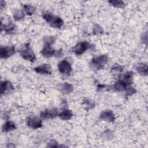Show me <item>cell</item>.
Listing matches in <instances>:
<instances>
[{"label": "cell", "mask_w": 148, "mask_h": 148, "mask_svg": "<svg viewBox=\"0 0 148 148\" xmlns=\"http://www.w3.org/2000/svg\"><path fill=\"white\" fill-rule=\"evenodd\" d=\"M42 17L50 26L54 28H60L64 24V21L61 17L57 16H54L52 13L49 12L43 13Z\"/></svg>", "instance_id": "1"}, {"label": "cell", "mask_w": 148, "mask_h": 148, "mask_svg": "<svg viewBox=\"0 0 148 148\" xmlns=\"http://www.w3.org/2000/svg\"><path fill=\"white\" fill-rule=\"evenodd\" d=\"M108 57L107 55H101L92 58L90 65L93 69L98 70L103 68L107 63Z\"/></svg>", "instance_id": "2"}, {"label": "cell", "mask_w": 148, "mask_h": 148, "mask_svg": "<svg viewBox=\"0 0 148 148\" xmlns=\"http://www.w3.org/2000/svg\"><path fill=\"white\" fill-rule=\"evenodd\" d=\"M20 54L24 59L31 62H34L36 58L35 55L30 47L29 43L24 45V48L20 50Z\"/></svg>", "instance_id": "3"}, {"label": "cell", "mask_w": 148, "mask_h": 148, "mask_svg": "<svg viewBox=\"0 0 148 148\" xmlns=\"http://www.w3.org/2000/svg\"><path fill=\"white\" fill-rule=\"evenodd\" d=\"M58 69L61 73L67 75H69L72 71L71 64L66 60H64L58 63Z\"/></svg>", "instance_id": "4"}, {"label": "cell", "mask_w": 148, "mask_h": 148, "mask_svg": "<svg viewBox=\"0 0 148 148\" xmlns=\"http://www.w3.org/2000/svg\"><path fill=\"white\" fill-rule=\"evenodd\" d=\"M89 43L87 42L84 41L79 42L73 47V51L75 53L76 55H81L89 47Z\"/></svg>", "instance_id": "5"}, {"label": "cell", "mask_w": 148, "mask_h": 148, "mask_svg": "<svg viewBox=\"0 0 148 148\" xmlns=\"http://www.w3.org/2000/svg\"><path fill=\"white\" fill-rule=\"evenodd\" d=\"M15 52L13 46L1 47L0 49V56L1 58H7L12 56Z\"/></svg>", "instance_id": "6"}, {"label": "cell", "mask_w": 148, "mask_h": 148, "mask_svg": "<svg viewBox=\"0 0 148 148\" xmlns=\"http://www.w3.org/2000/svg\"><path fill=\"white\" fill-rule=\"evenodd\" d=\"M27 124L28 127L34 129H37L42 126V120L36 117H28L27 120Z\"/></svg>", "instance_id": "7"}, {"label": "cell", "mask_w": 148, "mask_h": 148, "mask_svg": "<svg viewBox=\"0 0 148 148\" xmlns=\"http://www.w3.org/2000/svg\"><path fill=\"white\" fill-rule=\"evenodd\" d=\"M58 115V111L56 108H52L49 109H46L45 111L41 112L40 117L42 119H53Z\"/></svg>", "instance_id": "8"}, {"label": "cell", "mask_w": 148, "mask_h": 148, "mask_svg": "<svg viewBox=\"0 0 148 148\" xmlns=\"http://www.w3.org/2000/svg\"><path fill=\"white\" fill-rule=\"evenodd\" d=\"M100 119L109 122H113L115 120V116L112 110H105L101 112Z\"/></svg>", "instance_id": "9"}, {"label": "cell", "mask_w": 148, "mask_h": 148, "mask_svg": "<svg viewBox=\"0 0 148 148\" xmlns=\"http://www.w3.org/2000/svg\"><path fill=\"white\" fill-rule=\"evenodd\" d=\"M34 70L36 72L40 74H51V67L50 66V65L47 64H44L39 66H37L34 69Z\"/></svg>", "instance_id": "10"}, {"label": "cell", "mask_w": 148, "mask_h": 148, "mask_svg": "<svg viewBox=\"0 0 148 148\" xmlns=\"http://www.w3.org/2000/svg\"><path fill=\"white\" fill-rule=\"evenodd\" d=\"M119 80L124 82L126 85L129 86L133 83V73L132 72H127L123 75H120Z\"/></svg>", "instance_id": "11"}, {"label": "cell", "mask_w": 148, "mask_h": 148, "mask_svg": "<svg viewBox=\"0 0 148 148\" xmlns=\"http://www.w3.org/2000/svg\"><path fill=\"white\" fill-rule=\"evenodd\" d=\"M57 88L60 91H61L62 94H68L72 92L73 90V86L68 83H64L62 84H60L58 86Z\"/></svg>", "instance_id": "12"}, {"label": "cell", "mask_w": 148, "mask_h": 148, "mask_svg": "<svg viewBox=\"0 0 148 148\" xmlns=\"http://www.w3.org/2000/svg\"><path fill=\"white\" fill-rule=\"evenodd\" d=\"M14 89L13 84L10 82L3 81L1 83V94H3L6 92H10Z\"/></svg>", "instance_id": "13"}, {"label": "cell", "mask_w": 148, "mask_h": 148, "mask_svg": "<svg viewBox=\"0 0 148 148\" xmlns=\"http://www.w3.org/2000/svg\"><path fill=\"white\" fill-rule=\"evenodd\" d=\"M56 50H53L50 45H45L43 48L41 50V53L43 57L46 58H49L54 56Z\"/></svg>", "instance_id": "14"}, {"label": "cell", "mask_w": 148, "mask_h": 148, "mask_svg": "<svg viewBox=\"0 0 148 148\" xmlns=\"http://www.w3.org/2000/svg\"><path fill=\"white\" fill-rule=\"evenodd\" d=\"M58 116L63 120H68L73 116V113L71 110L65 109L58 114Z\"/></svg>", "instance_id": "15"}, {"label": "cell", "mask_w": 148, "mask_h": 148, "mask_svg": "<svg viewBox=\"0 0 148 148\" xmlns=\"http://www.w3.org/2000/svg\"><path fill=\"white\" fill-rule=\"evenodd\" d=\"M3 29L6 34H12L14 31L16 29V25L12 22H10L7 25H4L3 26L1 25V31H2Z\"/></svg>", "instance_id": "16"}, {"label": "cell", "mask_w": 148, "mask_h": 148, "mask_svg": "<svg viewBox=\"0 0 148 148\" xmlns=\"http://www.w3.org/2000/svg\"><path fill=\"white\" fill-rule=\"evenodd\" d=\"M136 70L142 75H147V65L145 63H140L136 67Z\"/></svg>", "instance_id": "17"}, {"label": "cell", "mask_w": 148, "mask_h": 148, "mask_svg": "<svg viewBox=\"0 0 148 148\" xmlns=\"http://www.w3.org/2000/svg\"><path fill=\"white\" fill-rule=\"evenodd\" d=\"M128 86L127 85H126L124 82H123L122 81L119 80L113 86V88L114 89V90L117 91H122L124 90H125L127 89V88Z\"/></svg>", "instance_id": "18"}, {"label": "cell", "mask_w": 148, "mask_h": 148, "mask_svg": "<svg viewBox=\"0 0 148 148\" xmlns=\"http://www.w3.org/2000/svg\"><path fill=\"white\" fill-rule=\"evenodd\" d=\"M16 128L15 124L10 121H8L6 122L2 126V130L3 132H9L12 131Z\"/></svg>", "instance_id": "19"}, {"label": "cell", "mask_w": 148, "mask_h": 148, "mask_svg": "<svg viewBox=\"0 0 148 148\" xmlns=\"http://www.w3.org/2000/svg\"><path fill=\"white\" fill-rule=\"evenodd\" d=\"M109 3L111 4L112 6L116 8H122L125 6V3L122 1H119V0L109 1Z\"/></svg>", "instance_id": "20"}, {"label": "cell", "mask_w": 148, "mask_h": 148, "mask_svg": "<svg viewBox=\"0 0 148 148\" xmlns=\"http://www.w3.org/2000/svg\"><path fill=\"white\" fill-rule=\"evenodd\" d=\"M23 8L25 12L28 15H32L35 11V8L30 5H25Z\"/></svg>", "instance_id": "21"}, {"label": "cell", "mask_w": 148, "mask_h": 148, "mask_svg": "<svg viewBox=\"0 0 148 148\" xmlns=\"http://www.w3.org/2000/svg\"><path fill=\"white\" fill-rule=\"evenodd\" d=\"M83 102V103L86 106V109L87 110L92 109L95 106L94 102L88 99H84Z\"/></svg>", "instance_id": "22"}, {"label": "cell", "mask_w": 148, "mask_h": 148, "mask_svg": "<svg viewBox=\"0 0 148 148\" xmlns=\"http://www.w3.org/2000/svg\"><path fill=\"white\" fill-rule=\"evenodd\" d=\"M43 41L45 43V45L51 46L55 42V38L53 36H45L43 39Z\"/></svg>", "instance_id": "23"}, {"label": "cell", "mask_w": 148, "mask_h": 148, "mask_svg": "<svg viewBox=\"0 0 148 148\" xmlns=\"http://www.w3.org/2000/svg\"><path fill=\"white\" fill-rule=\"evenodd\" d=\"M24 13L21 10H16L13 14V17L15 20L18 21L24 18Z\"/></svg>", "instance_id": "24"}, {"label": "cell", "mask_w": 148, "mask_h": 148, "mask_svg": "<svg viewBox=\"0 0 148 148\" xmlns=\"http://www.w3.org/2000/svg\"><path fill=\"white\" fill-rule=\"evenodd\" d=\"M113 135L112 131L109 130V129L105 130L102 134V136L105 138V139H110L112 138Z\"/></svg>", "instance_id": "25"}, {"label": "cell", "mask_w": 148, "mask_h": 148, "mask_svg": "<svg viewBox=\"0 0 148 148\" xmlns=\"http://www.w3.org/2000/svg\"><path fill=\"white\" fill-rule=\"evenodd\" d=\"M93 33L94 34H101L103 33V29L101 26L95 24L93 27Z\"/></svg>", "instance_id": "26"}, {"label": "cell", "mask_w": 148, "mask_h": 148, "mask_svg": "<svg viewBox=\"0 0 148 148\" xmlns=\"http://www.w3.org/2000/svg\"><path fill=\"white\" fill-rule=\"evenodd\" d=\"M125 90H126V96L127 97L131 95L132 94L135 93V92L136 91V90L133 87H130V86H128Z\"/></svg>", "instance_id": "27"}, {"label": "cell", "mask_w": 148, "mask_h": 148, "mask_svg": "<svg viewBox=\"0 0 148 148\" xmlns=\"http://www.w3.org/2000/svg\"><path fill=\"white\" fill-rule=\"evenodd\" d=\"M62 146H62L59 145L56 141L55 140H51L50 143H48L47 147H62Z\"/></svg>", "instance_id": "28"}, {"label": "cell", "mask_w": 148, "mask_h": 148, "mask_svg": "<svg viewBox=\"0 0 148 148\" xmlns=\"http://www.w3.org/2000/svg\"><path fill=\"white\" fill-rule=\"evenodd\" d=\"M112 71H114V72H121L123 71V67L120 65H115L114 66L112 69Z\"/></svg>", "instance_id": "29"}, {"label": "cell", "mask_w": 148, "mask_h": 148, "mask_svg": "<svg viewBox=\"0 0 148 148\" xmlns=\"http://www.w3.org/2000/svg\"><path fill=\"white\" fill-rule=\"evenodd\" d=\"M63 53H62V51L61 49L58 50H56L55 51V54H54V56L56 57H60L62 56Z\"/></svg>", "instance_id": "30"}, {"label": "cell", "mask_w": 148, "mask_h": 148, "mask_svg": "<svg viewBox=\"0 0 148 148\" xmlns=\"http://www.w3.org/2000/svg\"><path fill=\"white\" fill-rule=\"evenodd\" d=\"M5 6V1H1V9H2L3 7Z\"/></svg>", "instance_id": "31"}]
</instances>
